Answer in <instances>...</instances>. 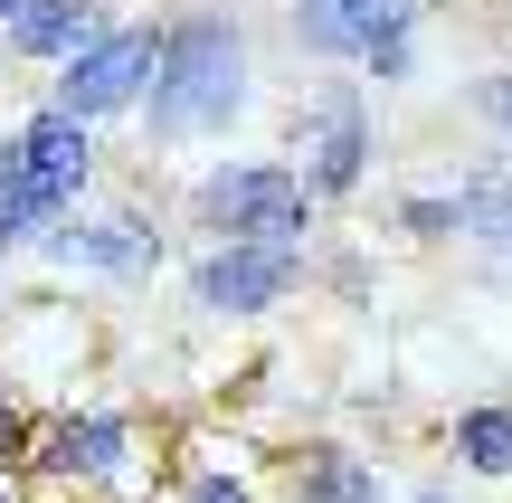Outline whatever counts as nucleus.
I'll use <instances>...</instances> for the list:
<instances>
[{
	"instance_id": "26",
	"label": "nucleus",
	"mask_w": 512,
	"mask_h": 503,
	"mask_svg": "<svg viewBox=\"0 0 512 503\" xmlns=\"http://www.w3.org/2000/svg\"><path fill=\"white\" fill-rule=\"evenodd\" d=\"M76 503H86V494H76Z\"/></svg>"
},
{
	"instance_id": "25",
	"label": "nucleus",
	"mask_w": 512,
	"mask_h": 503,
	"mask_svg": "<svg viewBox=\"0 0 512 503\" xmlns=\"http://www.w3.org/2000/svg\"><path fill=\"white\" fill-rule=\"evenodd\" d=\"M0 304H10V257H0Z\"/></svg>"
},
{
	"instance_id": "14",
	"label": "nucleus",
	"mask_w": 512,
	"mask_h": 503,
	"mask_svg": "<svg viewBox=\"0 0 512 503\" xmlns=\"http://www.w3.org/2000/svg\"><path fill=\"white\" fill-rule=\"evenodd\" d=\"M399 238H418V247H456L465 238V190L456 181H437V190H399Z\"/></svg>"
},
{
	"instance_id": "19",
	"label": "nucleus",
	"mask_w": 512,
	"mask_h": 503,
	"mask_svg": "<svg viewBox=\"0 0 512 503\" xmlns=\"http://www.w3.org/2000/svg\"><path fill=\"white\" fill-rule=\"evenodd\" d=\"M475 105H484V124L512 143V67H503V76H484V86H475Z\"/></svg>"
},
{
	"instance_id": "18",
	"label": "nucleus",
	"mask_w": 512,
	"mask_h": 503,
	"mask_svg": "<svg viewBox=\"0 0 512 503\" xmlns=\"http://www.w3.org/2000/svg\"><path fill=\"white\" fill-rule=\"evenodd\" d=\"M181 503H266V494H256L247 475H228V466H209V475H190V485H181Z\"/></svg>"
},
{
	"instance_id": "10",
	"label": "nucleus",
	"mask_w": 512,
	"mask_h": 503,
	"mask_svg": "<svg viewBox=\"0 0 512 503\" xmlns=\"http://www.w3.org/2000/svg\"><path fill=\"white\" fill-rule=\"evenodd\" d=\"M285 494L294 503H389L380 466H370L361 447H332V437H304V447L285 456Z\"/></svg>"
},
{
	"instance_id": "16",
	"label": "nucleus",
	"mask_w": 512,
	"mask_h": 503,
	"mask_svg": "<svg viewBox=\"0 0 512 503\" xmlns=\"http://www.w3.org/2000/svg\"><path fill=\"white\" fill-rule=\"evenodd\" d=\"M76 200H57V190H38V181H19L10 200H0V257H10V247H38L48 238L57 219H67Z\"/></svg>"
},
{
	"instance_id": "1",
	"label": "nucleus",
	"mask_w": 512,
	"mask_h": 503,
	"mask_svg": "<svg viewBox=\"0 0 512 503\" xmlns=\"http://www.w3.org/2000/svg\"><path fill=\"white\" fill-rule=\"evenodd\" d=\"M238 114H247V29H238V10L171 19L162 67H152L133 124H143L152 143H200V133H228Z\"/></svg>"
},
{
	"instance_id": "7",
	"label": "nucleus",
	"mask_w": 512,
	"mask_h": 503,
	"mask_svg": "<svg viewBox=\"0 0 512 503\" xmlns=\"http://www.w3.org/2000/svg\"><path fill=\"white\" fill-rule=\"evenodd\" d=\"M133 456H143V428H133V409H48L38 418V447H29V466L38 475H57V485H133Z\"/></svg>"
},
{
	"instance_id": "8",
	"label": "nucleus",
	"mask_w": 512,
	"mask_h": 503,
	"mask_svg": "<svg viewBox=\"0 0 512 503\" xmlns=\"http://www.w3.org/2000/svg\"><path fill=\"white\" fill-rule=\"evenodd\" d=\"M19 152H29V181L57 190V200H86V190H95V124H86V114H67V105H29Z\"/></svg>"
},
{
	"instance_id": "17",
	"label": "nucleus",
	"mask_w": 512,
	"mask_h": 503,
	"mask_svg": "<svg viewBox=\"0 0 512 503\" xmlns=\"http://www.w3.org/2000/svg\"><path fill=\"white\" fill-rule=\"evenodd\" d=\"M29 447H38V409H29V390L0 371V466H19Z\"/></svg>"
},
{
	"instance_id": "12",
	"label": "nucleus",
	"mask_w": 512,
	"mask_h": 503,
	"mask_svg": "<svg viewBox=\"0 0 512 503\" xmlns=\"http://www.w3.org/2000/svg\"><path fill=\"white\" fill-rule=\"evenodd\" d=\"M446 456L484 485H512V399H475V409L446 418Z\"/></svg>"
},
{
	"instance_id": "11",
	"label": "nucleus",
	"mask_w": 512,
	"mask_h": 503,
	"mask_svg": "<svg viewBox=\"0 0 512 503\" xmlns=\"http://www.w3.org/2000/svg\"><path fill=\"white\" fill-rule=\"evenodd\" d=\"M105 19H114L105 0H29V10H19L0 38H10V48L29 57V67H67V57L86 48V38H105Z\"/></svg>"
},
{
	"instance_id": "24",
	"label": "nucleus",
	"mask_w": 512,
	"mask_h": 503,
	"mask_svg": "<svg viewBox=\"0 0 512 503\" xmlns=\"http://www.w3.org/2000/svg\"><path fill=\"white\" fill-rule=\"evenodd\" d=\"M399 503H456V494H399Z\"/></svg>"
},
{
	"instance_id": "2",
	"label": "nucleus",
	"mask_w": 512,
	"mask_h": 503,
	"mask_svg": "<svg viewBox=\"0 0 512 503\" xmlns=\"http://www.w3.org/2000/svg\"><path fill=\"white\" fill-rule=\"evenodd\" d=\"M181 209H190L200 238H275V247H313V219H323V200L304 190V171H294L285 152L209 162Z\"/></svg>"
},
{
	"instance_id": "4",
	"label": "nucleus",
	"mask_w": 512,
	"mask_h": 503,
	"mask_svg": "<svg viewBox=\"0 0 512 503\" xmlns=\"http://www.w3.org/2000/svg\"><path fill=\"white\" fill-rule=\"evenodd\" d=\"M285 152H294V171H304V190H313L323 209L361 200V181H370V152H380V133H370V105H361V86H313L304 105L285 114Z\"/></svg>"
},
{
	"instance_id": "22",
	"label": "nucleus",
	"mask_w": 512,
	"mask_h": 503,
	"mask_svg": "<svg viewBox=\"0 0 512 503\" xmlns=\"http://www.w3.org/2000/svg\"><path fill=\"white\" fill-rule=\"evenodd\" d=\"M19 10H29V0H0V29H10V19H19Z\"/></svg>"
},
{
	"instance_id": "21",
	"label": "nucleus",
	"mask_w": 512,
	"mask_h": 503,
	"mask_svg": "<svg viewBox=\"0 0 512 503\" xmlns=\"http://www.w3.org/2000/svg\"><path fill=\"white\" fill-rule=\"evenodd\" d=\"M29 181V152H19V124H0V200Z\"/></svg>"
},
{
	"instance_id": "9",
	"label": "nucleus",
	"mask_w": 512,
	"mask_h": 503,
	"mask_svg": "<svg viewBox=\"0 0 512 503\" xmlns=\"http://www.w3.org/2000/svg\"><path fill=\"white\" fill-rule=\"evenodd\" d=\"M342 19H351V67L370 86L418 76V0H342Z\"/></svg>"
},
{
	"instance_id": "15",
	"label": "nucleus",
	"mask_w": 512,
	"mask_h": 503,
	"mask_svg": "<svg viewBox=\"0 0 512 503\" xmlns=\"http://www.w3.org/2000/svg\"><path fill=\"white\" fill-rule=\"evenodd\" d=\"M285 29H294V48H304V57L351 67V19H342V0H285Z\"/></svg>"
},
{
	"instance_id": "13",
	"label": "nucleus",
	"mask_w": 512,
	"mask_h": 503,
	"mask_svg": "<svg viewBox=\"0 0 512 503\" xmlns=\"http://www.w3.org/2000/svg\"><path fill=\"white\" fill-rule=\"evenodd\" d=\"M456 190H465V238L494 257V285L512 295V171H503V162H484V171H465Z\"/></svg>"
},
{
	"instance_id": "23",
	"label": "nucleus",
	"mask_w": 512,
	"mask_h": 503,
	"mask_svg": "<svg viewBox=\"0 0 512 503\" xmlns=\"http://www.w3.org/2000/svg\"><path fill=\"white\" fill-rule=\"evenodd\" d=\"M0 503H19V485H10V466H0Z\"/></svg>"
},
{
	"instance_id": "6",
	"label": "nucleus",
	"mask_w": 512,
	"mask_h": 503,
	"mask_svg": "<svg viewBox=\"0 0 512 503\" xmlns=\"http://www.w3.org/2000/svg\"><path fill=\"white\" fill-rule=\"evenodd\" d=\"M38 257L76 266V276H105V285H152L171 266V238L143 209H67V219L38 238Z\"/></svg>"
},
{
	"instance_id": "3",
	"label": "nucleus",
	"mask_w": 512,
	"mask_h": 503,
	"mask_svg": "<svg viewBox=\"0 0 512 503\" xmlns=\"http://www.w3.org/2000/svg\"><path fill=\"white\" fill-rule=\"evenodd\" d=\"M162 38H171V19H105V38H86L67 67H48V105L86 114V124L143 114V86H152V67H162Z\"/></svg>"
},
{
	"instance_id": "5",
	"label": "nucleus",
	"mask_w": 512,
	"mask_h": 503,
	"mask_svg": "<svg viewBox=\"0 0 512 503\" xmlns=\"http://www.w3.org/2000/svg\"><path fill=\"white\" fill-rule=\"evenodd\" d=\"M304 257L313 247H275V238H200V257L181 266V285H190L200 314L256 323V314H275V304L304 285Z\"/></svg>"
},
{
	"instance_id": "20",
	"label": "nucleus",
	"mask_w": 512,
	"mask_h": 503,
	"mask_svg": "<svg viewBox=\"0 0 512 503\" xmlns=\"http://www.w3.org/2000/svg\"><path fill=\"white\" fill-rule=\"evenodd\" d=\"M332 295H342V304H370V257H332Z\"/></svg>"
}]
</instances>
